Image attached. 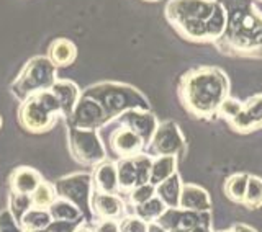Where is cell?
<instances>
[{
    "label": "cell",
    "instance_id": "9c48e42d",
    "mask_svg": "<svg viewBox=\"0 0 262 232\" xmlns=\"http://www.w3.org/2000/svg\"><path fill=\"white\" fill-rule=\"evenodd\" d=\"M147 146H149L151 157L179 155L185 147V139L174 121H164L158 124Z\"/></svg>",
    "mask_w": 262,
    "mask_h": 232
},
{
    "label": "cell",
    "instance_id": "f1b7e54d",
    "mask_svg": "<svg viewBox=\"0 0 262 232\" xmlns=\"http://www.w3.org/2000/svg\"><path fill=\"white\" fill-rule=\"evenodd\" d=\"M31 198L30 195H20V193H12V198H10V213L12 216L20 221L21 216L25 213H27L30 208H31Z\"/></svg>",
    "mask_w": 262,
    "mask_h": 232
},
{
    "label": "cell",
    "instance_id": "7402d4cb",
    "mask_svg": "<svg viewBox=\"0 0 262 232\" xmlns=\"http://www.w3.org/2000/svg\"><path fill=\"white\" fill-rule=\"evenodd\" d=\"M115 167H117L120 190H123V192H131L135 187H138V173H136V165L133 162V157L120 159Z\"/></svg>",
    "mask_w": 262,
    "mask_h": 232
},
{
    "label": "cell",
    "instance_id": "b9f144b4",
    "mask_svg": "<svg viewBox=\"0 0 262 232\" xmlns=\"http://www.w3.org/2000/svg\"><path fill=\"white\" fill-rule=\"evenodd\" d=\"M144 2H159V0H144Z\"/></svg>",
    "mask_w": 262,
    "mask_h": 232
},
{
    "label": "cell",
    "instance_id": "2e32d148",
    "mask_svg": "<svg viewBox=\"0 0 262 232\" xmlns=\"http://www.w3.org/2000/svg\"><path fill=\"white\" fill-rule=\"evenodd\" d=\"M51 94L56 97L57 103L61 106V111L66 118H69L71 113L76 108L79 102V88L74 82L69 80H56L51 85Z\"/></svg>",
    "mask_w": 262,
    "mask_h": 232
},
{
    "label": "cell",
    "instance_id": "44dd1931",
    "mask_svg": "<svg viewBox=\"0 0 262 232\" xmlns=\"http://www.w3.org/2000/svg\"><path fill=\"white\" fill-rule=\"evenodd\" d=\"M176 170H177V155L152 157L149 183L154 185V187H156V185H159L161 181L167 180L170 175H174Z\"/></svg>",
    "mask_w": 262,
    "mask_h": 232
},
{
    "label": "cell",
    "instance_id": "ee69618b",
    "mask_svg": "<svg viewBox=\"0 0 262 232\" xmlns=\"http://www.w3.org/2000/svg\"><path fill=\"white\" fill-rule=\"evenodd\" d=\"M259 2H262V0H259Z\"/></svg>",
    "mask_w": 262,
    "mask_h": 232
},
{
    "label": "cell",
    "instance_id": "cb8c5ba5",
    "mask_svg": "<svg viewBox=\"0 0 262 232\" xmlns=\"http://www.w3.org/2000/svg\"><path fill=\"white\" fill-rule=\"evenodd\" d=\"M248 173H233L231 177H228L226 181L223 183V193L229 201H233L236 204L243 203V198L246 193V187H248Z\"/></svg>",
    "mask_w": 262,
    "mask_h": 232
},
{
    "label": "cell",
    "instance_id": "e575fe53",
    "mask_svg": "<svg viewBox=\"0 0 262 232\" xmlns=\"http://www.w3.org/2000/svg\"><path fill=\"white\" fill-rule=\"evenodd\" d=\"M92 232H120V224L115 219H102Z\"/></svg>",
    "mask_w": 262,
    "mask_h": 232
},
{
    "label": "cell",
    "instance_id": "d4e9b609",
    "mask_svg": "<svg viewBox=\"0 0 262 232\" xmlns=\"http://www.w3.org/2000/svg\"><path fill=\"white\" fill-rule=\"evenodd\" d=\"M51 221L53 219H51V216H49L48 210L30 208L21 216V219L18 221V224L21 226L23 230H41V229H46Z\"/></svg>",
    "mask_w": 262,
    "mask_h": 232
},
{
    "label": "cell",
    "instance_id": "8992f818",
    "mask_svg": "<svg viewBox=\"0 0 262 232\" xmlns=\"http://www.w3.org/2000/svg\"><path fill=\"white\" fill-rule=\"evenodd\" d=\"M56 82V65L48 57H35L12 84V92L18 100H27L38 92L49 90Z\"/></svg>",
    "mask_w": 262,
    "mask_h": 232
},
{
    "label": "cell",
    "instance_id": "484cf974",
    "mask_svg": "<svg viewBox=\"0 0 262 232\" xmlns=\"http://www.w3.org/2000/svg\"><path fill=\"white\" fill-rule=\"evenodd\" d=\"M166 210H167L166 204H164L159 200V198L154 195L151 200H147L146 203L135 206V216H138L139 219H143V221L147 222V224H149V222H156V221H158L159 216Z\"/></svg>",
    "mask_w": 262,
    "mask_h": 232
},
{
    "label": "cell",
    "instance_id": "9a60e30c",
    "mask_svg": "<svg viewBox=\"0 0 262 232\" xmlns=\"http://www.w3.org/2000/svg\"><path fill=\"white\" fill-rule=\"evenodd\" d=\"M90 208L100 219H117L123 213V201L113 193L95 192L90 198Z\"/></svg>",
    "mask_w": 262,
    "mask_h": 232
},
{
    "label": "cell",
    "instance_id": "6da1fadb",
    "mask_svg": "<svg viewBox=\"0 0 262 232\" xmlns=\"http://www.w3.org/2000/svg\"><path fill=\"white\" fill-rule=\"evenodd\" d=\"M166 18L193 43H216L226 30V10L218 0H169Z\"/></svg>",
    "mask_w": 262,
    "mask_h": 232
},
{
    "label": "cell",
    "instance_id": "83f0119b",
    "mask_svg": "<svg viewBox=\"0 0 262 232\" xmlns=\"http://www.w3.org/2000/svg\"><path fill=\"white\" fill-rule=\"evenodd\" d=\"M31 198V204L33 208H49V204H51L54 201L56 198V193H54V188L51 185L45 183V181H41V183L38 185V188L30 195Z\"/></svg>",
    "mask_w": 262,
    "mask_h": 232
},
{
    "label": "cell",
    "instance_id": "60d3db41",
    "mask_svg": "<svg viewBox=\"0 0 262 232\" xmlns=\"http://www.w3.org/2000/svg\"><path fill=\"white\" fill-rule=\"evenodd\" d=\"M23 232H46L45 229H41V230H23Z\"/></svg>",
    "mask_w": 262,
    "mask_h": 232
},
{
    "label": "cell",
    "instance_id": "5b68a950",
    "mask_svg": "<svg viewBox=\"0 0 262 232\" xmlns=\"http://www.w3.org/2000/svg\"><path fill=\"white\" fill-rule=\"evenodd\" d=\"M61 114L62 111L56 97L51 94V90H45L23 100L20 108V123L25 129L31 132H43L51 129L57 121V116Z\"/></svg>",
    "mask_w": 262,
    "mask_h": 232
},
{
    "label": "cell",
    "instance_id": "8fae6325",
    "mask_svg": "<svg viewBox=\"0 0 262 232\" xmlns=\"http://www.w3.org/2000/svg\"><path fill=\"white\" fill-rule=\"evenodd\" d=\"M69 120L71 126L77 129H98L105 121H108L102 106L89 97L79 98Z\"/></svg>",
    "mask_w": 262,
    "mask_h": 232
},
{
    "label": "cell",
    "instance_id": "4fadbf2b",
    "mask_svg": "<svg viewBox=\"0 0 262 232\" xmlns=\"http://www.w3.org/2000/svg\"><path fill=\"white\" fill-rule=\"evenodd\" d=\"M110 141H112L110 143L112 151L117 154L120 159H128V157H135L138 154H141V151L146 146L143 143V139L139 137L136 132H133L125 126L115 129L113 134L110 136Z\"/></svg>",
    "mask_w": 262,
    "mask_h": 232
},
{
    "label": "cell",
    "instance_id": "e0dca14e",
    "mask_svg": "<svg viewBox=\"0 0 262 232\" xmlns=\"http://www.w3.org/2000/svg\"><path fill=\"white\" fill-rule=\"evenodd\" d=\"M39 183H41V178L38 175V172H35L30 167H18V169H15L10 175L12 193L31 195L38 188Z\"/></svg>",
    "mask_w": 262,
    "mask_h": 232
},
{
    "label": "cell",
    "instance_id": "603a6c76",
    "mask_svg": "<svg viewBox=\"0 0 262 232\" xmlns=\"http://www.w3.org/2000/svg\"><path fill=\"white\" fill-rule=\"evenodd\" d=\"M49 216H51L53 221H69V222H79L82 213L77 208L76 204H72L68 200H54L51 204H49Z\"/></svg>",
    "mask_w": 262,
    "mask_h": 232
},
{
    "label": "cell",
    "instance_id": "ba28073f",
    "mask_svg": "<svg viewBox=\"0 0 262 232\" xmlns=\"http://www.w3.org/2000/svg\"><path fill=\"white\" fill-rule=\"evenodd\" d=\"M90 183H92V177L89 173H74L62 180H57L53 188L56 196L76 204L80 213H87L90 208Z\"/></svg>",
    "mask_w": 262,
    "mask_h": 232
},
{
    "label": "cell",
    "instance_id": "836d02e7",
    "mask_svg": "<svg viewBox=\"0 0 262 232\" xmlns=\"http://www.w3.org/2000/svg\"><path fill=\"white\" fill-rule=\"evenodd\" d=\"M80 226L79 222H69V221H51L49 226L45 229L46 232H74Z\"/></svg>",
    "mask_w": 262,
    "mask_h": 232
},
{
    "label": "cell",
    "instance_id": "277c9868",
    "mask_svg": "<svg viewBox=\"0 0 262 232\" xmlns=\"http://www.w3.org/2000/svg\"><path fill=\"white\" fill-rule=\"evenodd\" d=\"M95 100L102 106L106 120H112L113 116L121 114L128 110H149L146 97L141 95L136 88L125 84H100L95 85L84 94Z\"/></svg>",
    "mask_w": 262,
    "mask_h": 232
},
{
    "label": "cell",
    "instance_id": "d590c367",
    "mask_svg": "<svg viewBox=\"0 0 262 232\" xmlns=\"http://www.w3.org/2000/svg\"><path fill=\"white\" fill-rule=\"evenodd\" d=\"M216 232H257V230L248 224H243V222H236L231 227H228L225 230H216Z\"/></svg>",
    "mask_w": 262,
    "mask_h": 232
},
{
    "label": "cell",
    "instance_id": "7a4b0ae2",
    "mask_svg": "<svg viewBox=\"0 0 262 232\" xmlns=\"http://www.w3.org/2000/svg\"><path fill=\"white\" fill-rule=\"evenodd\" d=\"M226 10V30L216 41L229 56L262 57V12L251 0H218Z\"/></svg>",
    "mask_w": 262,
    "mask_h": 232
},
{
    "label": "cell",
    "instance_id": "f35d334b",
    "mask_svg": "<svg viewBox=\"0 0 262 232\" xmlns=\"http://www.w3.org/2000/svg\"><path fill=\"white\" fill-rule=\"evenodd\" d=\"M74 232H92V230H90V229H87V227H85L84 224H80V226H79V227H77L76 230H74Z\"/></svg>",
    "mask_w": 262,
    "mask_h": 232
},
{
    "label": "cell",
    "instance_id": "52a82bcc",
    "mask_svg": "<svg viewBox=\"0 0 262 232\" xmlns=\"http://www.w3.org/2000/svg\"><path fill=\"white\" fill-rule=\"evenodd\" d=\"M69 147L72 157L84 165L100 164L105 159V149L102 146L97 129L69 128Z\"/></svg>",
    "mask_w": 262,
    "mask_h": 232
},
{
    "label": "cell",
    "instance_id": "7bdbcfd3",
    "mask_svg": "<svg viewBox=\"0 0 262 232\" xmlns=\"http://www.w3.org/2000/svg\"><path fill=\"white\" fill-rule=\"evenodd\" d=\"M0 126H2V120H0Z\"/></svg>",
    "mask_w": 262,
    "mask_h": 232
},
{
    "label": "cell",
    "instance_id": "74e56055",
    "mask_svg": "<svg viewBox=\"0 0 262 232\" xmlns=\"http://www.w3.org/2000/svg\"><path fill=\"white\" fill-rule=\"evenodd\" d=\"M147 232H167V230L162 229L158 222H149V224H147Z\"/></svg>",
    "mask_w": 262,
    "mask_h": 232
},
{
    "label": "cell",
    "instance_id": "4316f807",
    "mask_svg": "<svg viewBox=\"0 0 262 232\" xmlns=\"http://www.w3.org/2000/svg\"><path fill=\"white\" fill-rule=\"evenodd\" d=\"M248 210H259L262 208V178L256 175H249L248 187L241 203Z\"/></svg>",
    "mask_w": 262,
    "mask_h": 232
},
{
    "label": "cell",
    "instance_id": "d6986e66",
    "mask_svg": "<svg viewBox=\"0 0 262 232\" xmlns=\"http://www.w3.org/2000/svg\"><path fill=\"white\" fill-rule=\"evenodd\" d=\"M94 183H95V192L115 195V192L118 190L117 167L112 162L98 164L94 172Z\"/></svg>",
    "mask_w": 262,
    "mask_h": 232
},
{
    "label": "cell",
    "instance_id": "30bf717a",
    "mask_svg": "<svg viewBox=\"0 0 262 232\" xmlns=\"http://www.w3.org/2000/svg\"><path fill=\"white\" fill-rule=\"evenodd\" d=\"M228 126L237 134H249L262 129V94L252 95L244 100L241 110L236 113L233 120L228 121Z\"/></svg>",
    "mask_w": 262,
    "mask_h": 232
},
{
    "label": "cell",
    "instance_id": "1f68e13d",
    "mask_svg": "<svg viewBox=\"0 0 262 232\" xmlns=\"http://www.w3.org/2000/svg\"><path fill=\"white\" fill-rule=\"evenodd\" d=\"M120 232H147V222L138 216L125 218L120 222Z\"/></svg>",
    "mask_w": 262,
    "mask_h": 232
},
{
    "label": "cell",
    "instance_id": "ffe728a7",
    "mask_svg": "<svg viewBox=\"0 0 262 232\" xmlns=\"http://www.w3.org/2000/svg\"><path fill=\"white\" fill-rule=\"evenodd\" d=\"M180 188H182V181H180L179 173L176 172L167 180L161 181L156 185V196L166 204V208H179V196Z\"/></svg>",
    "mask_w": 262,
    "mask_h": 232
},
{
    "label": "cell",
    "instance_id": "7c38bea8",
    "mask_svg": "<svg viewBox=\"0 0 262 232\" xmlns=\"http://www.w3.org/2000/svg\"><path fill=\"white\" fill-rule=\"evenodd\" d=\"M118 121L121 126L136 132V134L143 139V143L146 146L149 144L154 131L158 128V121H156L154 114L149 113V110H139V108L128 110L120 114Z\"/></svg>",
    "mask_w": 262,
    "mask_h": 232
},
{
    "label": "cell",
    "instance_id": "4dcf8cb0",
    "mask_svg": "<svg viewBox=\"0 0 262 232\" xmlns=\"http://www.w3.org/2000/svg\"><path fill=\"white\" fill-rule=\"evenodd\" d=\"M241 105H243V102L234 100V98L228 97L226 100L220 105V108H218V111H216V116H218V118H221V120H225V121L228 123L229 120H233V118H234L237 111L241 110Z\"/></svg>",
    "mask_w": 262,
    "mask_h": 232
},
{
    "label": "cell",
    "instance_id": "5bb4252c",
    "mask_svg": "<svg viewBox=\"0 0 262 232\" xmlns=\"http://www.w3.org/2000/svg\"><path fill=\"white\" fill-rule=\"evenodd\" d=\"M179 208L187 211L205 213L211 210V198L205 188L193 183H182L179 196Z\"/></svg>",
    "mask_w": 262,
    "mask_h": 232
},
{
    "label": "cell",
    "instance_id": "8d00e7d4",
    "mask_svg": "<svg viewBox=\"0 0 262 232\" xmlns=\"http://www.w3.org/2000/svg\"><path fill=\"white\" fill-rule=\"evenodd\" d=\"M188 232H213V230H211V224H199L192 227Z\"/></svg>",
    "mask_w": 262,
    "mask_h": 232
},
{
    "label": "cell",
    "instance_id": "3957f363",
    "mask_svg": "<svg viewBox=\"0 0 262 232\" xmlns=\"http://www.w3.org/2000/svg\"><path fill=\"white\" fill-rule=\"evenodd\" d=\"M229 97V79L215 65H202L184 74L179 82L182 106L195 118L211 120L220 105Z\"/></svg>",
    "mask_w": 262,
    "mask_h": 232
},
{
    "label": "cell",
    "instance_id": "f546056e",
    "mask_svg": "<svg viewBox=\"0 0 262 232\" xmlns=\"http://www.w3.org/2000/svg\"><path fill=\"white\" fill-rule=\"evenodd\" d=\"M154 195H156V187L151 183H144V185L135 187L133 190H131L129 201H131V204L138 206V204L146 203L147 200H151Z\"/></svg>",
    "mask_w": 262,
    "mask_h": 232
},
{
    "label": "cell",
    "instance_id": "ac0fdd59",
    "mask_svg": "<svg viewBox=\"0 0 262 232\" xmlns=\"http://www.w3.org/2000/svg\"><path fill=\"white\" fill-rule=\"evenodd\" d=\"M77 49L71 43L69 39L59 38L51 43L48 51V59L51 61L56 67H68L74 61H76Z\"/></svg>",
    "mask_w": 262,
    "mask_h": 232
},
{
    "label": "cell",
    "instance_id": "ab89813d",
    "mask_svg": "<svg viewBox=\"0 0 262 232\" xmlns=\"http://www.w3.org/2000/svg\"><path fill=\"white\" fill-rule=\"evenodd\" d=\"M169 232H188L185 229H174V230H169Z\"/></svg>",
    "mask_w": 262,
    "mask_h": 232
},
{
    "label": "cell",
    "instance_id": "d6a6232c",
    "mask_svg": "<svg viewBox=\"0 0 262 232\" xmlns=\"http://www.w3.org/2000/svg\"><path fill=\"white\" fill-rule=\"evenodd\" d=\"M0 232H23L18 221L12 216L10 211L0 213Z\"/></svg>",
    "mask_w": 262,
    "mask_h": 232
}]
</instances>
